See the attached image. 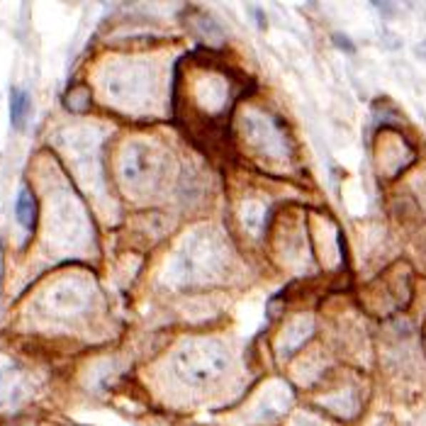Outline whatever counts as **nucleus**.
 Segmentation results:
<instances>
[{"mask_svg":"<svg viewBox=\"0 0 426 426\" xmlns=\"http://www.w3.org/2000/svg\"><path fill=\"white\" fill-rule=\"evenodd\" d=\"M227 370V358L217 346H195L178 356V375L191 385H205Z\"/></svg>","mask_w":426,"mask_h":426,"instance_id":"1","label":"nucleus"},{"mask_svg":"<svg viewBox=\"0 0 426 426\" xmlns=\"http://www.w3.org/2000/svg\"><path fill=\"white\" fill-rule=\"evenodd\" d=\"M15 217L27 232H34V227H37V200H34V195L29 188H22V191L17 193Z\"/></svg>","mask_w":426,"mask_h":426,"instance_id":"2","label":"nucleus"},{"mask_svg":"<svg viewBox=\"0 0 426 426\" xmlns=\"http://www.w3.org/2000/svg\"><path fill=\"white\" fill-rule=\"evenodd\" d=\"M29 108H32V100H29L27 91H22V88H15L13 96H10V120H13V127L20 129V132L27 127Z\"/></svg>","mask_w":426,"mask_h":426,"instance_id":"3","label":"nucleus"},{"mask_svg":"<svg viewBox=\"0 0 426 426\" xmlns=\"http://www.w3.org/2000/svg\"><path fill=\"white\" fill-rule=\"evenodd\" d=\"M66 108L73 112H86L91 108V96H88L86 88H78V91H71L66 96Z\"/></svg>","mask_w":426,"mask_h":426,"instance_id":"4","label":"nucleus"},{"mask_svg":"<svg viewBox=\"0 0 426 426\" xmlns=\"http://www.w3.org/2000/svg\"><path fill=\"white\" fill-rule=\"evenodd\" d=\"M334 41H336V44H339L344 51H351V54H353V51H356V46L351 44V39H346L344 34H334Z\"/></svg>","mask_w":426,"mask_h":426,"instance_id":"5","label":"nucleus"},{"mask_svg":"<svg viewBox=\"0 0 426 426\" xmlns=\"http://www.w3.org/2000/svg\"><path fill=\"white\" fill-rule=\"evenodd\" d=\"M417 56H419V59H426V39L419 41V44H417Z\"/></svg>","mask_w":426,"mask_h":426,"instance_id":"6","label":"nucleus"}]
</instances>
